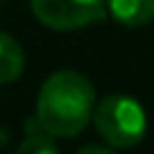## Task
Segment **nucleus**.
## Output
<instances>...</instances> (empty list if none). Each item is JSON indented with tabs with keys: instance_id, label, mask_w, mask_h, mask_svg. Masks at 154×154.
Returning <instances> with one entry per match:
<instances>
[{
	"instance_id": "nucleus-1",
	"label": "nucleus",
	"mask_w": 154,
	"mask_h": 154,
	"mask_svg": "<svg viewBox=\"0 0 154 154\" xmlns=\"http://www.w3.org/2000/svg\"><path fill=\"white\" fill-rule=\"evenodd\" d=\"M96 91L79 71L61 68L43 81L35 101V121L51 137L71 139L94 121Z\"/></svg>"
},
{
	"instance_id": "nucleus-2",
	"label": "nucleus",
	"mask_w": 154,
	"mask_h": 154,
	"mask_svg": "<svg viewBox=\"0 0 154 154\" xmlns=\"http://www.w3.org/2000/svg\"><path fill=\"white\" fill-rule=\"evenodd\" d=\"M94 126L106 144L129 149L146 134V114L137 99L126 94H109L94 109Z\"/></svg>"
},
{
	"instance_id": "nucleus-3",
	"label": "nucleus",
	"mask_w": 154,
	"mask_h": 154,
	"mask_svg": "<svg viewBox=\"0 0 154 154\" xmlns=\"http://www.w3.org/2000/svg\"><path fill=\"white\" fill-rule=\"evenodd\" d=\"M35 20L53 30H79L104 20L106 0H30Z\"/></svg>"
},
{
	"instance_id": "nucleus-4",
	"label": "nucleus",
	"mask_w": 154,
	"mask_h": 154,
	"mask_svg": "<svg viewBox=\"0 0 154 154\" xmlns=\"http://www.w3.org/2000/svg\"><path fill=\"white\" fill-rule=\"evenodd\" d=\"M106 8L126 28H142L154 20V0H106Z\"/></svg>"
},
{
	"instance_id": "nucleus-5",
	"label": "nucleus",
	"mask_w": 154,
	"mask_h": 154,
	"mask_svg": "<svg viewBox=\"0 0 154 154\" xmlns=\"http://www.w3.org/2000/svg\"><path fill=\"white\" fill-rule=\"evenodd\" d=\"M25 68V53L13 35L0 30V86L20 79Z\"/></svg>"
},
{
	"instance_id": "nucleus-6",
	"label": "nucleus",
	"mask_w": 154,
	"mask_h": 154,
	"mask_svg": "<svg viewBox=\"0 0 154 154\" xmlns=\"http://www.w3.org/2000/svg\"><path fill=\"white\" fill-rule=\"evenodd\" d=\"M15 154H58V149H56L53 139H51V134H30V137L23 139V144L15 149Z\"/></svg>"
},
{
	"instance_id": "nucleus-7",
	"label": "nucleus",
	"mask_w": 154,
	"mask_h": 154,
	"mask_svg": "<svg viewBox=\"0 0 154 154\" xmlns=\"http://www.w3.org/2000/svg\"><path fill=\"white\" fill-rule=\"evenodd\" d=\"M79 154H116V152H114V149H109V146L88 144V146H83V149H79Z\"/></svg>"
}]
</instances>
